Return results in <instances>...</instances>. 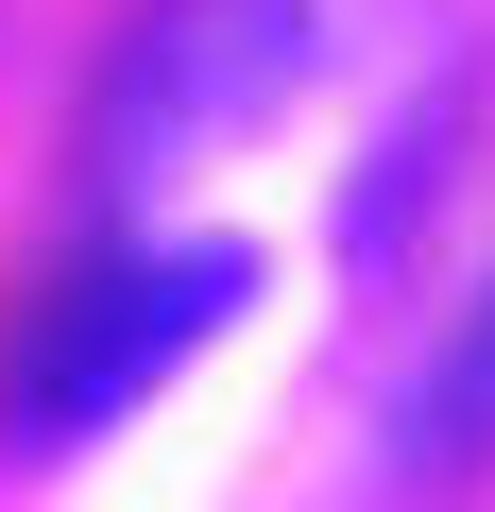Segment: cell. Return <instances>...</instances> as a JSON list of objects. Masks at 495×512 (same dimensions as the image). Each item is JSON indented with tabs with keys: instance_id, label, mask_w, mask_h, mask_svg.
Returning <instances> with one entry per match:
<instances>
[{
	"instance_id": "6da1fadb",
	"label": "cell",
	"mask_w": 495,
	"mask_h": 512,
	"mask_svg": "<svg viewBox=\"0 0 495 512\" xmlns=\"http://www.w3.org/2000/svg\"><path fill=\"white\" fill-rule=\"evenodd\" d=\"M376 18L393 0H154L120 35V86H103V171L171 188V171H205L239 137H274L291 103L376 69Z\"/></svg>"
},
{
	"instance_id": "7a4b0ae2",
	"label": "cell",
	"mask_w": 495,
	"mask_h": 512,
	"mask_svg": "<svg viewBox=\"0 0 495 512\" xmlns=\"http://www.w3.org/2000/svg\"><path fill=\"white\" fill-rule=\"evenodd\" d=\"M222 308H257V256L239 239H171V256H103V274H69L18 342V376H0V444L18 461H69L103 444L120 410H154L171 359L222 342Z\"/></svg>"
},
{
	"instance_id": "3957f363",
	"label": "cell",
	"mask_w": 495,
	"mask_h": 512,
	"mask_svg": "<svg viewBox=\"0 0 495 512\" xmlns=\"http://www.w3.org/2000/svg\"><path fill=\"white\" fill-rule=\"evenodd\" d=\"M478 461H495V308L427 359V393H410V427H393V461H376V478H393V495H461Z\"/></svg>"
}]
</instances>
